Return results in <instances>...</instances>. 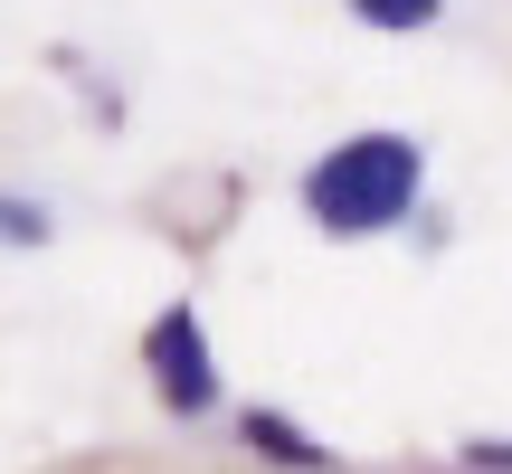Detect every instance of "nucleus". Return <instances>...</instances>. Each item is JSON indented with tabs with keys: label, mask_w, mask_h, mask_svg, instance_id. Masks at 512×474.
<instances>
[{
	"label": "nucleus",
	"mask_w": 512,
	"mask_h": 474,
	"mask_svg": "<svg viewBox=\"0 0 512 474\" xmlns=\"http://www.w3.org/2000/svg\"><path fill=\"white\" fill-rule=\"evenodd\" d=\"M351 10H361L370 29H427V19H437V0H351Z\"/></svg>",
	"instance_id": "20e7f679"
},
{
	"label": "nucleus",
	"mask_w": 512,
	"mask_h": 474,
	"mask_svg": "<svg viewBox=\"0 0 512 474\" xmlns=\"http://www.w3.org/2000/svg\"><path fill=\"white\" fill-rule=\"evenodd\" d=\"M247 446H266V456H275V465H294V474H323V446H313L294 418H266V408H247Z\"/></svg>",
	"instance_id": "7ed1b4c3"
},
{
	"label": "nucleus",
	"mask_w": 512,
	"mask_h": 474,
	"mask_svg": "<svg viewBox=\"0 0 512 474\" xmlns=\"http://www.w3.org/2000/svg\"><path fill=\"white\" fill-rule=\"evenodd\" d=\"M418 143H399V133H361V143H342L332 162L304 171V209L323 219L332 237H370L389 219H408V200H418Z\"/></svg>",
	"instance_id": "f257e3e1"
},
{
	"label": "nucleus",
	"mask_w": 512,
	"mask_h": 474,
	"mask_svg": "<svg viewBox=\"0 0 512 474\" xmlns=\"http://www.w3.org/2000/svg\"><path fill=\"white\" fill-rule=\"evenodd\" d=\"M143 361H152V389H162L181 418H200L209 399H219V370H209V342H200V313L171 304L162 323L143 332Z\"/></svg>",
	"instance_id": "f03ea898"
}]
</instances>
